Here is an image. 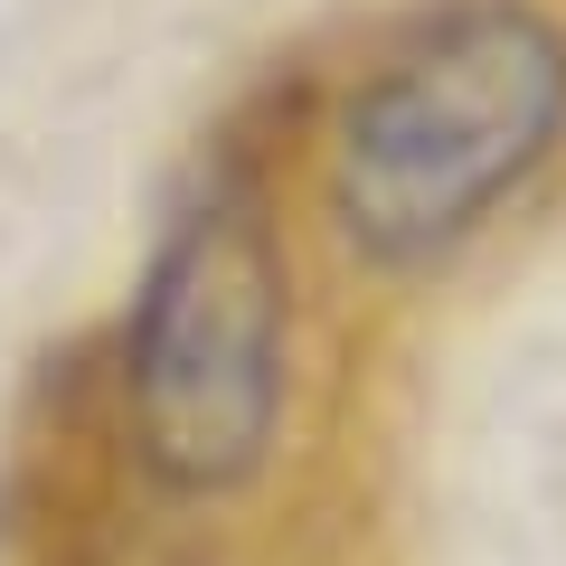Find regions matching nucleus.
Masks as SVG:
<instances>
[{
  "label": "nucleus",
  "instance_id": "2",
  "mask_svg": "<svg viewBox=\"0 0 566 566\" xmlns=\"http://www.w3.org/2000/svg\"><path fill=\"white\" fill-rule=\"evenodd\" d=\"M133 444L170 491H227L283 416V255L255 189L218 180L170 218L123 340Z\"/></svg>",
  "mask_w": 566,
  "mask_h": 566
},
{
  "label": "nucleus",
  "instance_id": "1",
  "mask_svg": "<svg viewBox=\"0 0 566 566\" xmlns=\"http://www.w3.org/2000/svg\"><path fill=\"white\" fill-rule=\"evenodd\" d=\"M566 133V29L538 0H463L397 48L340 114L331 208L378 264L463 245Z\"/></svg>",
  "mask_w": 566,
  "mask_h": 566
}]
</instances>
